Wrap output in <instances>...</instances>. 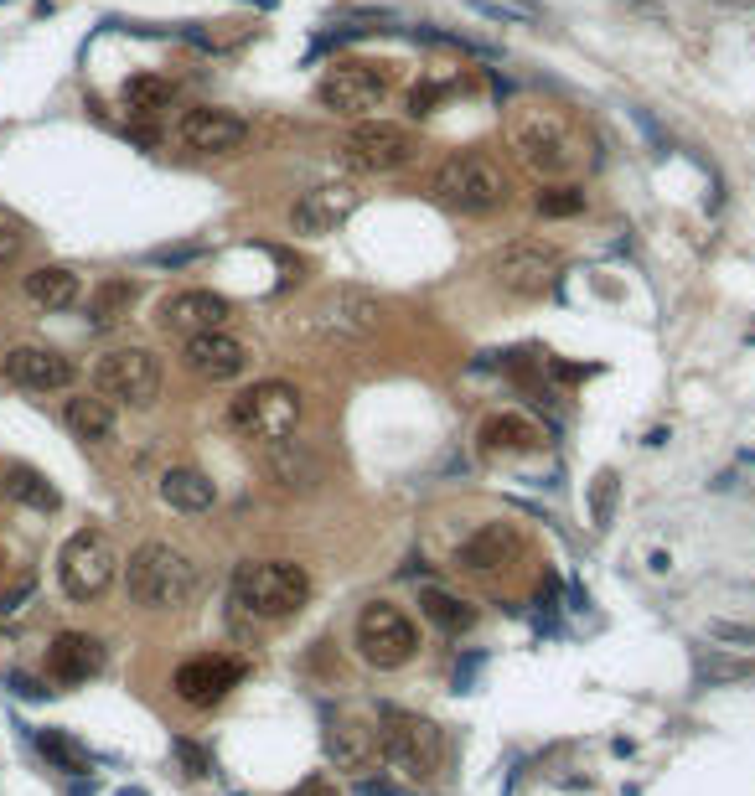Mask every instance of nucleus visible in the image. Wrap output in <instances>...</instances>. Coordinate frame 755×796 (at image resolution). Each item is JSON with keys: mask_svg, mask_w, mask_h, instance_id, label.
<instances>
[{"mask_svg": "<svg viewBox=\"0 0 755 796\" xmlns=\"http://www.w3.org/2000/svg\"><path fill=\"white\" fill-rule=\"evenodd\" d=\"M352 212H357V187L352 181H321V187L300 192L290 202V228L306 233V238H326V233H337Z\"/></svg>", "mask_w": 755, "mask_h": 796, "instance_id": "dca6fc26", "label": "nucleus"}, {"mask_svg": "<svg viewBox=\"0 0 755 796\" xmlns=\"http://www.w3.org/2000/svg\"><path fill=\"white\" fill-rule=\"evenodd\" d=\"M135 300H140V285H135V280H99L94 290H88V326H94V331L119 326V321L135 311Z\"/></svg>", "mask_w": 755, "mask_h": 796, "instance_id": "a878e982", "label": "nucleus"}, {"mask_svg": "<svg viewBox=\"0 0 755 796\" xmlns=\"http://www.w3.org/2000/svg\"><path fill=\"white\" fill-rule=\"evenodd\" d=\"M156 492H161V502H166L171 512H187V517L213 512V502H218L213 476H202L197 466H166L161 481H156Z\"/></svg>", "mask_w": 755, "mask_h": 796, "instance_id": "4be33fe9", "label": "nucleus"}, {"mask_svg": "<svg viewBox=\"0 0 755 796\" xmlns=\"http://www.w3.org/2000/svg\"><path fill=\"white\" fill-rule=\"evenodd\" d=\"M0 373H6L11 388L21 393H63L78 383L73 357H63L57 347H11L0 357Z\"/></svg>", "mask_w": 755, "mask_h": 796, "instance_id": "2eb2a0df", "label": "nucleus"}, {"mask_svg": "<svg viewBox=\"0 0 755 796\" xmlns=\"http://www.w3.org/2000/svg\"><path fill=\"white\" fill-rule=\"evenodd\" d=\"M512 150L538 181H559L580 166V140L554 109H528L512 125Z\"/></svg>", "mask_w": 755, "mask_h": 796, "instance_id": "0eeeda50", "label": "nucleus"}, {"mask_svg": "<svg viewBox=\"0 0 755 796\" xmlns=\"http://www.w3.org/2000/svg\"><path fill=\"white\" fill-rule=\"evenodd\" d=\"M378 755L409 781H430L445 760V740L430 719L409 709H378Z\"/></svg>", "mask_w": 755, "mask_h": 796, "instance_id": "39448f33", "label": "nucleus"}, {"mask_svg": "<svg viewBox=\"0 0 755 796\" xmlns=\"http://www.w3.org/2000/svg\"><path fill=\"white\" fill-rule=\"evenodd\" d=\"M119 99H125V109H130L135 119H150V114H166V109H171L176 88H171V78H161V73H135V78H125Z\"/></svg>", "mask_w": 755, "mask_h": 796, "instance_id": "cd10ccee", "label": "nucleus"}, {"mask_svg": "<svg viewBox=\"0 0 755 796\" xmlns=\"http://www.w3.org/2000/svg\"><path fill=\"white\" fill-rule=\"evenodd\" d=\"M616 497H621V476L606 466L595 481H590V523L606 533L611 523H616Z\"/></svg>", "mask_w": 755, "mask_h": 796, "instance_id": "f704fd0d", "label": "nucleus"}, {"mask_svg": "<svg viewBox=\"0 0 755 796\" xmlns=\"http://www.w3.org/2000/svg\"><path fill=\"white\" fill-rule=\"evenodd\" d=\"M409 104H414V114H430V104H435V88H414V94H409Z\"/></svg>", "mask_w": 755, "mask_h": 796, "instance_id": "a19ab883", "label": "nucleus"}, {"mask_svg": "<svg viewBox=\"0 0 755 796\" xmlns=\"http://www.w3.org/2000/svg\"><path fill=\"white\" fill-rule=\"evenodd\" d=\"M419 610H425V621L440 626L445 636H461V631L476 626V605L461 600V595H450V590H425L419 595Z\"/></svg>", "mask_w": 755, "mask_h": 796, "instance_id": "c756f323", "label": "nucleus"}, {"mask_svg": "<svg viewBox=\"0 0 755 796\" xmlns=\"http://www.w3.org/2000/svg\"><path fill=\"white\" fill-rule=\"evenodd\" d=\"M21 254H26V233H21L16 223H0V274L16 269Z\"/></svg>", "mask_w": 755, "mask_h": 796, "instance_id": "e433bc0d", "label": "nucleus"}, {"mask_svg": "<svg viewBox=\"0 0 755 796\" xmlns=\"http://www.w3.org/2000/svg\"><path fill=\"white\" fill-rule=\"evenodd\" d=\"M238 683H244V662L228 657V652H202V657H187L176 667V698L192 703V709H213V703H223Z\"/></svg>", "mask_w": 755, "mask_h": 796, "instance_id": "ddd939ff", "label": "nucleus"}, {"mask_svg": "<svg viewBox=\"0 0 755 796\" xmlns=\"http://www.w3.org/2000/svg\"><path fill=\"white\" fill-rule=\"evenodd\" d=\"M223 321H228V300L218 290H202V285L176 290L156 305V326L166 336H202V331H218Z\"/></svg>", "mask_w": 755, "mask_h": 796, "instance_id": "a211bd4d", "label": "nucleus"}, {"mask_svg": "<svg viewBox=\"0 0 755 796\" xmlns=\"http://www.w3.org/2000/svg\"><path fill=\"white\" fill-rule=\"evenodd\" d=\"M0 497H6V471H0Z\"/></svg>", "mask_w": 755, "mask_h": 796, "instance_id": "79ce46f5", "label": "nucleus"}, {"mask_svg": "<svg viewBox=\"0 0 755 796\" xmlns=\"http://www.w3.org/2000/svg\"><path fill=\"white\" fill-rule=\"evenodd\" d=\"M176 755L187 760V771H192V776H207V755H202L197 745H187V740H176Z\"/></svg>", "mask_w": 755, "mask_h": 796, "instance_id": "4c0bfd02", "label": "nucleus"}, {"mask_svg": "<svg viewBox=\"0 0 755 796\" xmlns=\"http://www.w3.org/2000/svg\"><path fill=\"white\" fill-rule=\"evenodd\" d=\"M704 683H755V662L750 657H730V652H709L693 662Z\"/></svg>", "mask_w": 755, "mask_h": 796, "instance_id": "72a5a7b5", "label": "nucleus"}, {"mask_svg": "<svg viewBox=\"0 0 755 796\" xmlns=\"http://www.w3.org/2000/svg\"><path fill=\"white\" fill-rule=\"evenodd\" d=\"M6 497L21 502V507H32V512H57L63 507L57 486L42 471H32V466H6Z\"/></svg>", "mask_w": 755, "mask_h": 796, "instance_id": "7c9ffc66", "label": "nucleus"}, {"mask_svg": "<svg viewBox=\"0 0 755 796\" xmlns=\"http://www.w3.org/2000/svg\"><path fill=\"white\" fill-rule=\"evenodd\" d=\"M125 590L140 610H176L197 590V564L171 543H140L125 564Z\"/></svg>", "mask_w": 755, "mask_h": 796, "instance_id": "f03ea898", "label": "nucleus"}, {"mask_svg": "<svg viewBox=\"0 0 755 796\" xmlns=\"http://www.w3.org/2000/svg\"><path fill=\"white\" fill-rule=\"evenodd\" d=\"M37 750L47 755L52 771H63V776H88V750L73 740V734H63V729H37Z\"/></svg>", "mask_w": 755, "mask_h": 796, "instance_id": "2f4dec72", "label": "nucleus"}, {"mask_svg": "<svg viewBox=\"0 0 755 796\" xmlns=\"http://www.w3.org/2000/svg\"><path fill=\"white\" fill-rule=\"evenodd\" d=\"M388 94H394V68L368 63V57H342L316 83V104L337 119H368L388 104Z\"/></svg>", "mask_w": 755, "mask_h": 796, "instance_id": "20e7f679", "label": "nucleus"}, {"mask_svg": "<svg viewBox=\"0 0 755 796\" xmlns=\"http://www.w3.org/2000/svg\"><path fill=\"white\" fill-rule=\"evenodd\" d=\"M326 755L342 765V771H362L378 755V729L357 724V719H331L326 724Z\"/></svg>", "mask_w": 755, "mask_h": 796, "instance_id": "393cba45", "label": "nucleus"}, {"mask_svg": "<svg viewBox=\"0 0 755 796\" xmlns=\"http://www.w3.org/2000/svg\"><path fill=\"white\" fill-rule=\"evenodd\" d=\"M176 140L197 150V156H233L249 140V119L233 109H218V104H197L176 119Z\"/></svg>", "mask_w": 755, "mask_h": 796, "instance_id": "4468645a", "label": "nucleus"}, {"mask_svg": "<svg viewBox=\"0 0 755 796\" xmlns=\"http://www.w3.org/2000/svg\"><path fill=\"white\" fill-rule=\"evenodd\" d=\"M352 647H357V657L368 662V667H378V672H394V667H404V662L419 652V631H414V621L404 616L399 605L373 600V605L357 616Z\"/></svg>", "mask_w": 755, "mask_h": 796, "instance_id": "f8f14e48", "label": "nucleus"}, {"mask_svg": "<svg viewBox=\"0 0 755 796\" xmlns=\"http://www.w3.org/2000/svg\"><path fill=\"white\" fill-rule=\"evenodd\" d=\"M300 414H306V398H300V388H290V383H280V378L254 383V388H244V393L228 404V424H233V430L249 435V440H264V445L290 440L295 424H300Z\"/></svg>", "mask_w": 755, "mask_h": 796, "instance_id": "423d86ee", "label": "nucleus"}, {"mask_svg": "<svg viewBox=\"0 0 755 796\" xmlns=\"http://www.w3.org/2000/svg\"><path fill=\"white\" fill-rule=\"evenodd\" d=\"M94 672H104V647L88 631H63L47 647V678L52 683H88Z\"/></svg>", "mask_w": 755, "mask_h": 796, "instance_id": "aec40b11", "label": "nucleus"}, {"mask_svg": "<svg viewBox=\"0 0 755 796\" xmlns=\"http://www.w3.org/2000/svg\"><path fill=\"white\" fill-rule=\"evenodd\" d=\"M337 156L362 176H388V171H404L419 156V140L409 125H394V119H357L347 140L337 145Z\"/></svg>", "mask_w": 755, "mask_h": 796, "instance_id": "1a4fd4ad", "label": "nucleus"}, {"mask_svg": "<svg viewBox=\"0 0 755 796\" xmlns=\"http://www.w3.org/2000/svg\"><path fill=\"white\" fill-rule=\"evenodd\" d=\"M559 269H564V249L549 243V238H512V243H502V249L492 254L497 290L518 295V300H538L559 280Z\"/></svg>", "mask_w": 755, "mask_h": 796, "instance_id": "9d476101", "label": "nucleus"}, {"mask_svg": "<svg viewBox=\"0 0 755 796\" xmlns=\"http://www.w3.org/2000/svg\"><path fill=\"white\" fill-rule=\"evenodd\" d=\"M538 445H543V430L528 414H518V409L492 414L487 424H481V450H487V455H528Z\"/></svg>", "mask_w": 755, "mask_h": 796, "instance_id": "b1692460", "label": "nucleus"}, {"mask_svg": "<svg viewBox=\"0 0 755 796\" xmlns=\"http://www.w3.org/2000/svg\"><path fill=\"white\" fill-rule=\"evenodd\" d=\"M533 212H543V218H575V212H585V192L569 187V181H538Z\"/></svg>", "mask_w": 755, "mask_h": 796, "instance_id": "473e14b6", "label": "nucleus"}, {"mask_svg": "<svg viewBox=\"0 0 755 796\" xmlns=\"http://www.w3.org/2000/svg\"><path fill=\"white\" fill-rule=\"evenodd\" d=\"M181 367H187L192 378H202V383H233L249 367V347L238 342L233 331L218 326V331L187 336V347H181Z\"/></svg>", "mask_w": 755, "mask_h": 796, "instance_id": "f3484780", "label": "nucleus"}, {"mask_svg": "<svg viewBox=\"0 0 755 796\" xmlns=\"http://www.w3.org/2000/svg\"><path fill=\"white\" fill-rule=\"evenodd\" d=\"M290 796H337V786H331L326 776H311V781H300Z\"/></svg>", "mask_w": 755, "mask_h": 796, "instance_id": "58836bf2", "label": "nucleus"}, {"mask_svg": "<svg viewBox=\"0 0 755 796\" xmlns=\"http://www.w3.org/2000/svg\"><path fill=\"white\" fill-rule=\"evenodd\" d=\"M518 554H523L518 523H487V528H476V533L456 548V564L471 569V574H492V569H507Z\"/></svg>", "mask_w": 755, "mask_h": 796, "instance_id": "6ab92c4d", "label": "nucleus"}, {"mask_svg": "<svg viewBox=\"0 0 755 796\" xmlns=\"http://www.w3.org/2000/svg\"><path fill=\"white\" fill-rule=\"evenodd\" d=\"M326 321L337 326V331L368 336V331L378 326V300H373L368 290H357V285H342L337 295L326 300Z\"/></svg>", "mask_w": 755, "mask_h": 796, "instance_id": "bb28decb", "label": "nucleus"}, {"mask_svg": "<svg viewBox=\"0 0 755 796\" xmlns=\"http://www.w3.org/2000/svg\"><path fill=\"white\" fill-rule=\"evenodd\" d=\"M119 574V548L104 528H78L63 554H57V579H63L68 600H99Z\"/></svg>", "mask_w": 755, "mask_h": 796, "instance_id": "6e6552de", "label": "nucleus"}, {"mask_svg": "<svg viewBox=\"0 0 755 796\" xmlns=\"http://www.w3.org/2000/svg\"><path fill=\"white\" fill-rule=\"evenodd\" d=\"M471 6L487 16V21H518V26H533V21L543 16L533 0H471Z\"/></svg>", "mask_w": 755, "mask_h": 796, "instance_id": "c9c22d12", "label": "nucleus"}, {"mask_svg": "<svg viewBox=\"0 0 755 796\" xmlns=\"http://www.w3.org/2000/svg\"><path fill=\"white\" fill-rule=\"evenodd\" d=\"M430 192L466 212V218H487V212L507 207L512 187H507V171L487 156V150H456V156H445L430 176Z\"/></svg>", "mask_w": 755, "mask_h": 796, "instance_id": "f257e3e1", "label": "nucleus"}, {"mask_svg": "<svg viewBox=\"0 0 755 796\" xmlns=\"http://www.w3.org/2000/svg\"><path fill=\"white\" fill-rule=\"evenodd\" d=\"M0 569H6V548H0Z\"/></svg>", "mask_w": 755, "mask_h": 796, "instance_id": "37998d69", "label": "nucleus"}, {"mask_svg": "<svg viewBox=\"0 0 755 796\" xmlns=\"http://www.w3.org/2000/svg\"><path fill=\"white\" fill-rule=\"evenodd\" d=\"M21 290H26V300L37 305V311H73V305L83 300V280H78V269H68V264H37L32 274L21 280Z\"/></svg>", "mask_w": 755, "mask_h": 796, "instance_id": "412c9836", "label": "nucleus"}, {"mask_svg": "<svg viewBox=\"0 0 755 796\" xmlns=\"http://www.w3.org/2000/svg\"><path fill=\"white\" fill-rule=\"evenodd\" d=\"M202 249H161L156 254V264H187V259H197Z\"/></svg>", "mask_w": 755, "mask_h": 796, "instance_id": "ea45409f", "label": "nucleus"}, {"mask_svg": "<svg viewBox=\"0 0 755 796\" xmlns=\"http://www.w3.org/2000/svg\"><path fill=\"white\" fill-rule=\"evenodd\" d=\"M63 419H68V430H73L78 440H88V445H99V440L114 435V409H109V398H99V393H94V398H88V393H83V398H68V414H63Z\"/></svg>", "mask_w": 755, "mask_h": 796, "instance_id": "c85d7f7f", "label": "nucleus"}, {"mask_svg": "<svg viewBox=\"0 0 755 796\" xmlns=\"http://www.w3.org/2000/svg\"><path fill=\"white\" fill-rule=\"evenodd\" d=\"M94 393L125 409H150L161 393V357L145 347H114L94 362Z\"/></svg>", "mask_w": 755, "mask_h": 796, "instance_id": "9b49d317", "label": "nucleus"}, {"mask_svg": "<svg viewBox=\"0 0 755 796\" xmlns=\"http://www.w3.org/2000/svg\"><path fill=\"white\" fill-rule=\"evenodd\" d=\"M311 595V574L290 564V559H264V564H244L233 574V605L244 616H259V621H280V616H295Z\"/></svg>", "mask_w": 755, "mask_h": 796, "instance_id": "7ed1b4c3", "label": "nucleus"}, {"mask_svg": "<svg viewBox=\"0 0 755 796\" xmlns=\"http://www.w3.org/2000/svg\"><path fill=\"white\" fill-rule=\"evenodd\" d=\"M269 476H275L285 492H311V486H321V461H316V450L306 445V440H275L269 445Z\"/></svg>", "mask_w": 755, "mask_h": 796, "instance_id": "5701e85b", "label": "nucleus"}]
</instances>
